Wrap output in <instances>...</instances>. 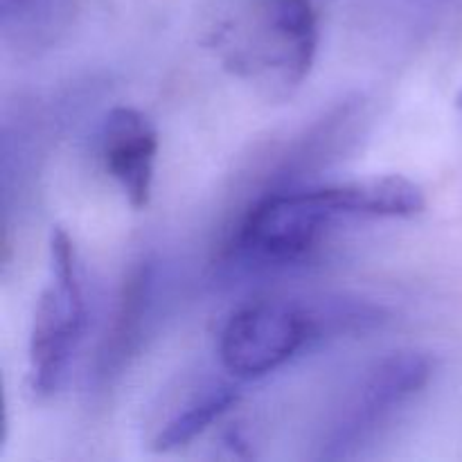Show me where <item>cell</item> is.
Returning a JSON list of instances; mask_svg holds the SVG:
<instances>
[{
	"label": "cell",
	"instance_id": "obj_1",
	"mask_svg": "<svg viewBox=\"0 0 462 462\" xmlns=\"http://www.w3.org/2000/svg\"><path fill=\"white\" fill-rule=\"evenodd\" d=\"M86 291L79 257L70 235L54 228L50 235V282L36 302L30 332L27 383L36 400L61 386L86 329Z\"/></svg>",
	"mask_w": 462,
	"mask_h": 462
},
{
	"label": "cell",
	"instance_id": "obj_8",
	"mask_svg": "<svg viewBox=\"0 0 462 462\" xmlns=\"http://www.w3.org/2000/svg\"><path fill=\"white\" fill-rule=\"evenodd\" d=\"M152 264L143 262L131 271L129 280L125 282V291L120 298V310H117L116 323H113L111 338L106 341V359L122 361L135 347L143 329L144 314H147L149 293H152Z\"/></svg>",
	"mask_w": 462,
	"mask_h": 462
},
{
	"label": "cell",
	"instance_id": "obj_4",
	"mask_svg": "<svg viewBox=\"0 0 462 462\" xmlns=\"http://www.w3.org/2000/svg\"><path fill=\"white\" fill-rule=\"evenodd\" d=\"M431 361L420 352H393L374 361L347 395L323 442L320 458H355L393 415L427 388Z\"/></svg>",
	"mask_w": 462,
	"mask_h": 462
},
{
	"label": "cell",
	"instance_id": "obj_10",
	"mask_svg": "<svg viewBox=\"0 0 462 462\" xmlns=\"http://www.w3.org/2000/svg\"><path fill=\"white\" fill-rule=\"evenodd\" d=\"M456 106H458L460 111H462V90L458 93V97H456Z\"/></svg>",
	"mask_w": 462,
	"mask_h": 462
},
{
	"label": "cell",
	"instance_id": "obj_2",
	"mask_svg": "<svg viewBox=\"0 0 462 462\" xmlns=\"http://www.w3.org/2000/svg\"><path fill=\"white\" fill-rule=\"evenodd\" d=\"M347 203V183L266 194L244 215L235 253L260 264L302 260L338 217H355Z\"/></svg>",
	"mask_w": 462,
	"mask_h": 462
},
{
	"label": "cell",
	"instance_id": "obj_9",
	"mask_svg": "<svg viewBox=\"0 0 462 462\" xmlns=\"http://www.w3.org/2000/svg\"><path fill=\"white\" fill-rule=\"evenodd\" d=\"M63 0H0V23L7 32H32L52 23Z\"/></svg>",
	"mask_w": 462,
	"mask_h": 462
},
{
	"label": "cell",
	"instance_id": "obj_6",
	"mask_svg": "<svg viewBox=\"0 0 462 462\" xmlns=\"http://www.w3.org/2000/svg\"><path fill=\"white\" fill-rule=\"evenodd\" d=\"M106 171L120 185L126 201L143 210L149 206L158 156V131L143 111L117 106L108 113L102 134Z\"/></svg>",
	"mask_w": 462,
	"mask_h": 462
},
{
	"label": "cell",
	"instance_id": "obj_7",
	"mask_svg": "<svg viewBox=\"0 0 462 462\" xmlns=\"http://www.w3.org/2000/svg\"><path fill=\"white\" fill-rule=\"evenodd\" d=\"M239 402V391L230 383H217L194 397L183 411L174 415L153 438V449L161 454L179 451L197 440L215 422H219Z\"/></svg>",
	"mask_w": 462,
	"mask_h": 462
},
{
	"label": "cell",
	"instance_id": "obj_5",
	"mask_svg": "<svg viewBox=\"0 0 462 462\" xmlns=\"http://www.w3.org/2000/svg\"><path fill=\"white\" fill-rule=\"evenodd\" d=\"M320 328L316 316L289 300H257L230 314L219 334V359L233 377L251 382L282 368Z\"/></svg>",
	"mask_w": 462,
	"mask_h": 462
},
{
	"label": "cell",
	"instance_id": "obj_3",
	"mask_svg": "<svg viewBox=\"0 0 462 462\" xmlns=\"http://www.w3.org/2000/svg\"><path fill=\"white\" fill-rule=\"evenodd\" d=\"M226 63L248 79L291 93L307 79L319 52V14L311 0H260Z\"/></svg>",
	"mask_w": 462,
	"mask_h": 462
}]
</instances>
